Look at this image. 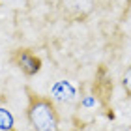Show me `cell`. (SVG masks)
<instances>
[{"label":"cell","instance_id":"cell-1","mask_svg":"<svg viewBox=\"0 0 131 131\" xmlns=\"http://www.w3.org/2000/svg\"><path fill=\"white\" fill-rule=\"evenodd\" d=\"M28 94V107L26 116L34 131H60V116L54 103L49 97H43L39 94L26 88Z\"/></svg>","mask_w":131,"mask_h":131},{"label":"cell","instance_id":"cell-2","mask_svg":"<svg viewBox=\"0 0 131 131\" xmlns=\"http://www.w3.org/2000/svg\"><path fill=\"white\" fill-rule=\"evenodd\" d=\"M15 64L17 68H19L23 73H25L26 77H32L36 75L38 71L41 69V60L38 54H34V52L30 49H19L15 52Z\"/></svg>","mask_w":131,"mask_h":131},{"label":"cell","instance_id":"cell-3","mask_svg":"<svg viewBox=\"0 0 131 131\" xmlns=\"http://www.w3.org/2000/svg\"><path fill=\"white\" fill-rule=\"evenodd\" d=\"M122 86H124V90H126V94L131 97V64L127 66V69L124 71V77H122Z\"/></svg>","mask_w":131,"mask_h":131}]
</instances>
